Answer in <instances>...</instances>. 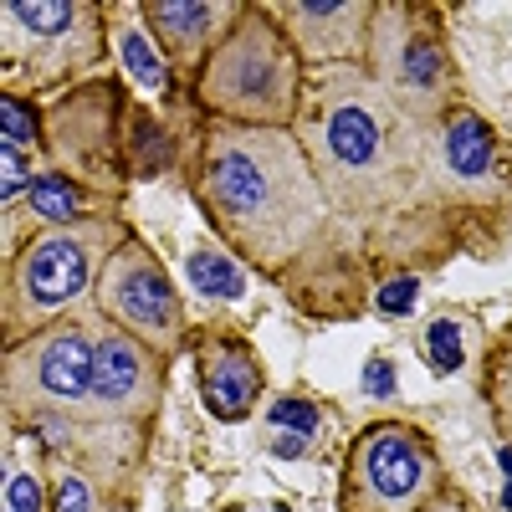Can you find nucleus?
Returning <instances> with one entry per match:
<instances>
[{
    "label": "nucleus",
    "instance_id": "nucleus-1",
    "mask_svg": "<svg viewBox=\"0 0 512 512\" xmlns=\"http://www.w3.org/2000/svg\"><path fill=\"white\" fill-rule=\"evenodd\" d=\"M318 185L369 256L374 272H441L477 246V221L446 195L436 169V123L410 118L364 67L308 72L297 113Z\"/></svg>",
    "mask_w": 512,
    "mask_h": 512
},
{
    "label": "nucleus",
    "instance_id": "nucleus-2",
    "mask_svg": "<svg viewBox=\"0 0 512 512\" xmlns=\"http://www.w3.org/2000/svg\"><path fill=\"white\" fill-rule=\"evenodd\" d=\"M200 216L236 262L267 277L297 313L359 318L374 267L354 231L333 216L318 169L292 128L200 123L185 159Z\"/></svg>",
    "mask_w": 512,
    "mask_h": 512
},
{
    "label": "nucleus",
    "instance_id": "nucleus-3",
    "mask_svg": "<svg viewBox=\"0 0 512 512\" xmlns=\"http://www.w3.org/2000/svg\"><path fill=\"white\" fill-rule=\"evenodd\" d=\"M303 93L308 67L272 21L267 0H246L231 36L190 77V103L200 123L231 128H297Z\"/></svg>",
    "mask_w": 512,
    "mask_h": 512
},
{
    "label": "nucleus",
    "instance_id": "nucleus-4",
    "mask_svg": "<svg viewBox=\"0 0 512 512\" xmlns=\"http://www.w3.org/2000/svg\"><path fill=\"white\" fill-rule=\"evenodd\" d=\"M128 236H134V226L123 216H98L82 226H31L6 256V282H0L6 344H21V338L88 308L108 256Z\"/></svg>",
    "mask_w": 512,
    "mask_h": 512
},
{
    "label": "nucleus",
    "instance_id": "nucleus-5",
    "mask_svg": "<svg viewBox=\"0 0 512 512\" xmlns=\"http://www.w3.org/2000/svg\"><path fill=\"white\" fill-rule=\"evenodd\" d=\"M113 6L98 0H6L0 6V93H67L108 72Z\"/></svg>",
    "mask_w": 512,
    "mask_h": 512
},
{
    "label": "nucleus",
    "instance_id": "nucleus-6",
    "mask_svg": "<svg viewBox=\"0 0 512 512\" xmlns=\"http://www.w3.org/2000/svg\"><path fill=\"white\" fill-rule=\"evenodd\" d=\"M128 123H134V98L118 72H98L77 88L41 103V169L88 185L93 195L123 205L134 164H128Z\"/></svg>",
    "mask_w": 512,
    "mask_h": 512
},
{
    "label": "nucleus",
    "instance_id": "nucleus-7",
    "mask_svg": "<svg viewBox=\"0 0 512 512\" xmlns=\"http://www.w3.org/2000/svg\"><path fill=\"white\" fill-rule=\"evenodd\" d=\"M369 82L390 93L410 118L441 123L466 98V77L456 67V52L446 41L436 6H410V0H379L374 6V36H369Z\"/></svg>",
    "mask_w": 512,
    "mask_h": 512
},
{
    "label": "nucleus",
    "instance_id": "nucleus-8",
    "mask_svg": "<svg viewBox=\"0 0 512 512\" xmlns=\"http://www.w3.org/2000/svg\"><path fill=\"white\" fill-rule=\"evenodd\" d=\"M0 390H6L11 425H26L36 415L98 420L103 410L93 400V303L52 328L21 338V344H6Z\"/></svg>",
    "mask_w": 512,
    "mask_h": 512
},
{
    "label": "nucleus",
    "instance_id": "nucleus-9",
    "mask_svg": "<svg viewBox=\"0 0 512 512\" xmlns=\"http://www.w3.org/2000/svg\"><path fill=\"white\" fill-rule=\"evenodd\" d=\"M446 487L451 477H446V461L431 431L415 420L379 415L344 451L338 512H420Z\"/></svg>",
    "mask_w": 512,
    "mask_h": 512
},
{
    "label": "nucleus",
    "instance_id": "nucleus-10",
    "mask_svg": "<svg viewBox=\"0 0 512 512\" xmlns=\"http://www.w3.org/2000/svg\"><path fill=\"white\" fill-rule=\"evenodd\" d=\"M93 308L134 333L139 344L159 349L164 359H175L190 349V333H195V318H190V303H185V287L169 277V267L159 262V251L134 231L98 277V292H93Z\"/></svg>",
    "mask_w": 512,
    "mask_h": 512
},
{
    "label": "nucleus",
    "instance_id": "nucleus-11",
    "mask_svg": "<svg viewBox=\"0 0 512 512\" xmlns=\"http://www.w3.org/2000/svg\"><path fill=\"white\" fill-rule=\"evenodd\" d=\"M436 169L446 195L482 231H497L512 216V144L472 103H461L436 123Z\"/></svg>",
    "mask_w": 512,
    "mask_h": 512
},
{
    "label": "nucleus",
    "instance_id": "nucleus-12",
    "mask_svg": "<svg viewBox=\"0 0 512 512\" xmlns=\"http://www.w3.org/2000/svg\"><path fill=\"white\" fill-rule=\"evenodd\" d=\"M164 379H169V359L139 344L134 333L113 328L93 308V400L98 410L123 425L154 431L159 405H164Z\"/></svg>",
    "mask_w": 512,
    "mask_h": 512
},
{
    "label": "nucleus",
    "instance_id": "nucleus-13",
    "mask_svg": "<svg viewBox=\"0 0 512 512\" xmlns=\"http://www.w3.org/2000/svg\"><path fill=\"white\" fill-rule=\"evenodd\" d=\"M190 359H195V390L210 420L241 425L256 415V405L267 400V364L256 354L246 333L226 323H195L190 333Z\"/></svg>",
    "mask_w": 512,
    "mask_h": 512
},
{
    "label": "nucleus",
    "instance_id": "nucleus-14",
    "mask_svg": "<svg viewBox=\"0 0 512 512\" xmlns=\"http://www.w3.org/2000/svg\"><path fill=\"white\" fill-rule=\"evenodd\" d=\"M379 0H267L272 21L292 41L308 72L328 67H364L369 36H374Z\"/></svg>",
    "mask_w": 512,
    "mask_h": 512
},
{
    "label": "nucleus",
    "instance_id": "nucleus-15",
    "mask_svg": "<svg viewBox=\"0 0 512 512\" xmlns=\"http://www.w3.org/2000/svg\"><path fill=\"white\" fill-rule=\"evenodd\" d=\"M134 6H139V21L149 26V36L159 41V52L169 57V67L195 77L205 67V57L241 21L246 0H134Z\"/></svg>",
    "mask_w": 512,
    "mask_h": 512
},
{
    "label": "nucleus",
    "instance_id": "nucleus-16",
    "mask_svg": "<svg viewBox=\"0 0 512 512\" xmlns=\"http://www.w3.org/2000/svg\"><path fill=\"white\" fill-rule=\"evenodd\" d=\"M113 62L123 67V77L134 88H144L154 98H169V88H175V67L159 52L149 26L139 21V6H113Z\"/></svg>",
    "mask_w": 512,
    "mask_h": 512
},
{
    "label": "nucleus",
    "instance_id": "nucleus-17",
    "mask_svg": "<svg viewBox=\"0 0 512 512\" xmlns=\"http://www.w3.org/2000/svg\"><path fill=\"white\" fill-rule=\"evenodd\" d=\"M26 216L36 226H82V221H98V216H123V205L93 195L88 185L57 175V169H36V185L26 195Z\"/></svg>",
    "mask_w": 512,
    "mask_h": 512
},
{
    "label": "nucleus",
    "instance_id": "nucleus-18",
    "mask_svg": "<svg viewBox=\"0 0 512 512\" xmlns=\"http://www.w3.org/2000/svg\"><path fill=\"white\" fill-rule=\"evenodd\" d=\"M185 282L205 303H236L246 292V267L221 246V241H195L185 251Z\"/></svg>",
    "mask_w": 512,
    "mask_h": 512
},
{
    "label": "nucleus",
    "instance_id": "nucleus-19",
    "mask_svg": "<svg viewBox=\"0 0 512 512\" xmlns=\"http://www.w3.org/2000/svg\"><path fill=\"white\" fill-rule=\"evenodd\" d=\"M482 405L502 441V456H512V333H502L482 354Z\"/></svg>",
    "mask_w": 512,
    "mask_h": 512
},
{
    "label": "nucleus",
    "instance_id": "nucleus-20",
    "mask_svg": "<svg viewBox=\"0 0 512 512\" xmlns=\"http://www.w3.org/2000/svg\"><path fill=\"white\" fill-rule=\"evenodd\" d=\"M113 492L98 487L88 472L77 466H52V487H47V512H108Z\"/></svg>",
    "mask_w": 512,
    "mask_h": 512
},
{
    "label": "nucleus",
    "instance_id": "nucleus-21",
    "mask_svg": "<svg viewBox=\"0 0 512 512\" xmlns=\"http://www.w3.org/2000/svg\"><path fill=\"white\" fill-rule=\"evenodd\" d=\"M420 359L431 364L436 374H451L466 364V323L456 313H436L431 323L420 328Z\"/></svg>",
    "mask_w": 512,
    "mask_h": 512
},
{
    "label": "nucleus",
    "instance_id": "nucleus-22",
    "mask_svg": "<svg viewBox=\"0 0 512 512\" xmlns=\"http://www.w3.org/2000/svg\"><path fill=\"white\" fill-rule=\"evenodd\" d=\"M313 425H318V405H313V400H297V395H287V400H277V405H272V431H277V441L297 436V441L308 446Z\"/></svg>",
    "mask_w": 512,
    "mask_h": 512
},
{
    "label": "nucleus",
    "instance_id": "nucleus-23",
    "mask_svg": "<svg viewBox=\"0 0 512 512\" xmlns=\"http://www.w3.org/2000/svg\"><path fill=\"white\" fill-rule=\"evenodd\" d=\"M6 512H47L41 482L31 477V466H21V461L6 466Z\"/></svg>",
    "mask_w": 512,
    "mask_h": 512
},
{
    "label": "nucleus",
    "instance_id": "nucleus-24",
    "mask_svg": "<svg viewBox=\"0 0 512 512\" xmlns=\"http://www.w3.org/2000/svg\"><path fill=\"white\" fill-rule=\"evenodd\" d=\"M415 292H420V277L415 272H400V277H390L379 292H374V303H379V313H395V318H405L410 313V303H415Z\"/></svg>",
    "mask_w": 512,
    "mask_h": 512
},
{
    "label": "nucleus",
    "instance_id": "nucleus-25",
    "mask_svg": "<svg viewBox=\"0 0 512 512\" xmlns=\"http://www.w3.org/2000/svg\"><path fill=\"white\" fill-rule=\"evenodd\" d=\"M420 512H477V507H472V497H466V492H461V487L451 482V487H446L441 497H431V502H425Z\"/></svg>",
    "mask_w": 512,
    "mask_h": 512
},
{
    "label": "nucleus",
    "instance_id": "nucleus-26",
    "mask_svg": "<svg viewBox=\"0 0 512 512\" xmlns=\"http://www.w3.org/2000/svg\"><path fill=\"white\" fill-rule=\"evenodd\" d=\"M369 384H374L369 395H390V390H395V369L384 364V359H374V364H369Z\"/></svg>",
    "mask_w": 512,
    "mask_h": 512
},
{
    "label": "nucleus",
    "instance_id": "nucleus-27",
    "mask_svg": "<svg viewBox=\"0 0 512 512\" xmlns=\"http://www.w3.org/2000/svg\"><path fill=\"white\" fill-rule=\"evenodd\" d=\"M502 333H512V318H507V328H502Z\"/></svg>",
    "mask_w": 512,
    "mask_h": 512
}]
</instances>
